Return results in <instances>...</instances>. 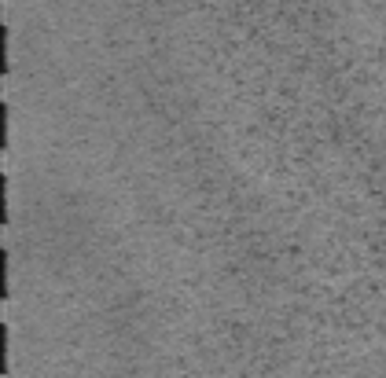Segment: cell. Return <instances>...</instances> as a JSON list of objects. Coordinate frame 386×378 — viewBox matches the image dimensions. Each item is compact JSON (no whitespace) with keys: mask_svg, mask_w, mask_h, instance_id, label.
Wrapping results in <instances>:
<instances>
[{"mask_svg":"<svg viewBox=\"0 0 386 378\" xmlns=\"http://www.w3.org/2000/svg\"><path fill=\"white\" fill-rule=\"evenodd\" d=\"M0 294L8 297V250H0Z\"/></svg>","mask_w":386,"mask_h":378,"instance_id":"1","label":"cell"},{"mask_svg":"<svg viewBox=\"0 0 386 378\" xmlns=\"http://www.w3.org/2000/svg\"><path fill=\"white\" fill-rule=\"evenodd\" d=\"M0 66L8 70V26H0Z\"/></svg>","mask_w":386,"mask_h":378,"instance_id":"2","label":"cell"},{"mask_svg":"<svg viewBox=\"0 0 386 378\" xmlns=\"http://www.w3.org/2000/svg\"><path fill=\"white\" fill-rule=\"evenodd\" d=\"M0 213H4V221H8V176L0 180Z\"/></svg>","mask_w":386,"mask_h":378,"instance_id":"3","label":"cell"},{"mask_svg":"<svg viewBox=\"0 0 386 378\" xmlns=\"http://www.w3.org/2000/svg\"><path fill=\"white\" fill-rule=\"evenodd\" d=\"M0 360H4V371H8V327H0Z\"/></svg>","mask_w":386,"mask_h":378,"instance_id":"4","label":"cell"}]
</instances>
